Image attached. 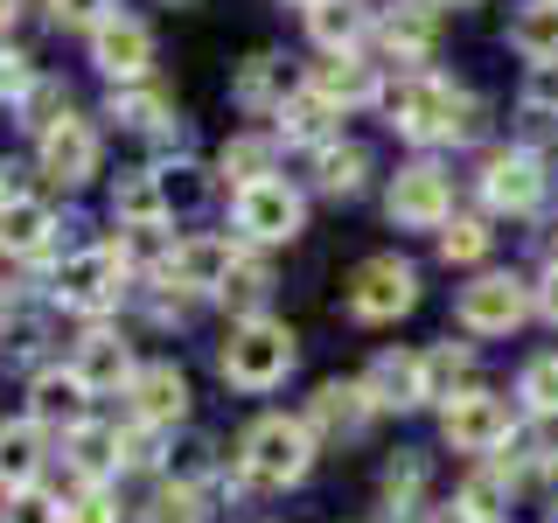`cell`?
I'll return each mask as SVG.
<instances>
[{
    "mask_svg": "<svg viewBox=\"0 0 558 523\" xmlns=\"http://www.w3.org/2000/svg\"><path fill=\"white\" fill-rule=\"evenodd\" d=\"M119 287H126V252L119 244H92V252H70L57 266V301L77 307V314H98L119 301Z\"/></svg>",
    "mask_w": 558,
    "mask_h": 523,
    "instance_id": "9c48e42d",
    "label": "cell"
},
{
    "mask_svg": "<svg viewBox=\"0 0 558 523\" xmlns=\"http://www.w3.org/2000/svg\"><path fill=\"white\" fill-rule=\"evenodd\" d=\"M105 119H119L126 133H161V119H168V98L161 92H112V105H105Z\"/></svg>",
    "mask_w": 558,
    "mask_h": 523,
    "instance_id": "4dcf8cb0",
    "label": "cell"
},
{
    "mask_svg": "<svg viewBox=\"0 0 558 523\" xmlns=\"http://www.w3.org/2000/svg\"><path fill=\"white\" fill-rule=\"evenodd\" d=\"M418 488H426V453H398V461L384 467V502H391V516L412 510Z\"/></svg>",
    "mask_w": 558,
    "mask_h": 523,
    "instance_id": "e575fe53",
    "label": "cell"
},
{
    "mask_svg": "<svg viewBox=\"0 0 558 523\" xmlns=\"http://www.w3.org/2000/svg\"><path fill=\"white\" fill-rule=\"evenodd\" d=\"M92 168H98V133L84 126L77 112H63L57 126L43 133V174L63 182V188H77V182H92Z\"/></svg>",
    "mask_w": 558,
    "mask_h": 523,
    "instance_id": "5bb4252c",
    "label": "cell"
},
{
    "mask_svg": "<svg viewBox=\"0 0 558 523\" xmlns=\"http://www.w3.org/2000/svg\"><path fill=\"white\" fill-rule=\"evenodd\" d=\"M112 217L126 223V231H161V223H168L161 174H119V188H112Z\"/></svg>",
    "mask_w": 558,
    "mask_h": 523,
    "instance_id": "d4e9b609",
    "label": "cell"
},
{
    "mask_svg": "<svg viewBox=\"0 0 558 523\" xmlns=\"http://www.w3.org/2000/svg\"><path fill=\"white\" fill-rule=\"evenodd\" d=\"M371 391L363 384H322L307 405V433H336V440H356L363 426H371Z\"/></svg>",
    "mask_w": 558,
    "mask_h": 523,
    "instance_id": "e0dca14e",
    "label": "cell"
},
{
    "mask_svg": "<svg viewBox=\"0 0 558 523\" xmlns=\"http://www.w3.org/2000/svg\"><path fill=\"white\" fill-rule=\"evenodd\" d=\"M231 266H238V244L217 238V231H196V238H182L161 258V279H168V287H182V293H223Z\"/></svg>",
    "mask_w": 558,
    "mask_h": 523,
    "instance_id": "8fae6325",
    "label": "cell"
},
{
    "mask_svg": "<svg viewBox=\"0 0 558 523\" xmlns=\"http://www.w3.org/2000/svg\"><path fill=\"white\" fill-rule=\"evenodd\" d=\"M453 8H468V0H453Z\"/></svg>",
    "mask_w": 558,
    "mask_h": 523,
    "instance_id": "11a10c76",
    "label": "cell"
},
{
    "mask_svg": "<svg viewBox=\"0 0 558 523\" xmlns=\"http://www.w3.org/2000/svg\"><path fill=\"white\" fill-rule=\"evenodd\" d=\"M363 28H371L363 0H322V8H307V35L328 49V57H349V49L363 42Z\"/></svg>",
    "mask_w": 558,
    "mask_h": 523,
    "instance_id": "484cf974",
    "label": "cell"
},
{
    "mask_svg": "<svg viewBox=\"0 0 558 523\" xmlns=\"http://www.w3.org/2000/svg\"><path fill=\"white\" fill-rule=\"evenodd\" d=\"M126 398H133V418L140 426H174V418L189 412V377L174 370V363H147V370H140L133 384H126Z\"/></svg>",
    "mask_w": 558,
    "mask_h": 523,
    "instance_id": "9a60e30c",
    "label": "cell"
},
{
    "mask_svg": "<svg viewBox=\"0 0 558 523\" xmlns=\"http://www.w3.org/2000/svg\"><path fill=\"white\" fill-rule=\"evenodd\" d=\"M551 523H558V502H551Z\"/></svg>",
    "mask_w": 558,
    "mask_h": 523,
    "instance_id": "db71d44e",
    "label": "cell"
},
{
    "mask_svg": "<svg viewBox=\"0 0 558 523\" xmlns=\"http://www.w3.org/2000/svg\"><path fill=\"white\" fill-rule=\"evenodd\" d=\"M14 14H22V0H0V28H8V22H14Z\"/></svg>",
    "mask_w": 558,
    "mask_h": 523,
    "instance_id": "681fc988",
    "label": "cell"
},
{
    "mask_svg": "<svg viewBox=\"0 0 558 523\" xmlns=\"http://www.w3.org/2000/svg\"><path fill=\"white\" fill-rule=\"evenodd\" d=\"M545 188H551L545 154H531V147H502L482 161V203L502 209V217H531L545 203Z\"/></svg>",
    "mask_w": 558,
    "mask_h": 523,
    "instance_id": "ba28073f",
    "label": "cell"
},
{
    "mask_svg": "<svg viewBox=\"0 0 558 523\" xmlns=\"http://www.w3.org/2000/svg\"><path fill=\"white\" fill-rule=\"evenodd\" d=\"M272 119H279V139H301V147H314V154L328 147V133H336V105H328V98H314V92L287 98Z\"/></svg>",
    "mask_w": 558,
    "mask_h": 523,
    "instance_id": "83f0119b",
    "label": "cell"
},
{
    "mask_svg": "<svg viewBox=\"0 0 558 523\" xmlns=\"http://www.w3.org/2000/svg\"><path fill=\"white\" fill-rule=\"evenodd\" d=\"M517 398H523L537 418H558V349H551V356H531V363H523Z\"/></svg>",
    "mask_w": 558,
    "mask_h": 523,
    "instance_id": "d6a6232c",
    "label": "cell"
},
{
    "mask_svg": "<svg viewBox=\"0 0 558 523\" xmlns=\"http://www.w3.org/2000/svg\"><path fill=\"white\" fill-rule=\"evenodd\" d=\"M537 314H545V321L558 328V258L545 266V279H537Z\"/></svg>",
    "mask_w": 558,
    "mask_h": 523,
    "instance_id": "7dc6e473",
    "label": "cell"
},
{
    "mask_svg": "<svg viewBox=\"0 0 558 523\" xmlns=\"http://www.w3.org/2000/svg\"><path fill=\"white\" fill-rule=\"evenodd\" d=\"M238 461H244V482H258V488L301 482L307 467H314V433H307V418H287V412L252 418V426H244V440H238Z\"/></svg>",
    "mask_w": 558,
    "mask_h": 523,
    "instance_id": "7a4b0ae2",
    "label": "cell"
},
{
    "mask_svg": "<svg viewBox=\"0 0 558 523\" xmlns=\"http://www.w3.org/2000/svg\"><path fill=\"white\" fill-rule=\"evenodd\" d=\"M461 377H468V349L447 342V349H433V356H426V391L433 398H447V384H461Z\"/></svg>",
    "mask_w": 558,
    "mask_h": 523,
    "instance_id": "b9f144b4",
    "label": "cell"
},
{
    "mask_svg": "<svg viewBox=\"0 0 558 523\" xmlns=\"http://www.w3.org/2000/svg\"><path fill=\"white\" fill-rule=\"evenodd\" d=\"M287 98H293V70H287V57L258 49V57L238 70V105H252V112H279Z\"/></svg>",
    "mask_w": 558,
    "mask_h": 523,
    "instance_id": "cb8c5ba5",
    "label": "cell"
},
{
    "mask_svg": "<svg viewBox=\"0 0 558 523\" xmlns=\"http://www.w3.org/2000/svg\"><path fill=\"white\" fill-rule=\"evenodd\" d=\"M231 217H238V231L252 238V244H287V238H301L307 203H301V188H293V182L266 174V182H252V188H238V196H231Z\"/></svg>",
    "mask_w": 558,
    "mask_h": 523,
    "instance_id": "277c9868",
    "label": "cell"
},
{
    "mask_svg": "<svg viewBox=\"0 0 558 523\" xmlns=\"http://www.w3.org/2000/svg\"><path fill=\"white\" fill-rule=\"evenodd\" d=\"M384 112H391V126L405 139H475L482 133V105L468 92H453L447 77H433V70H412L405 84H391Z\"/></svg>",
    "mask_w": 558,
    "mask_h": 523,
    "instance_id": "6da1fadb",
    "label": "cell"
},
{
    "mask_svg": "<svg viewBox=\"0 0 558 523\" xmlns=\"http://www.w3.org/2000/svg\"><path fill=\"white\" fill-rule=\"evenodd\" d=\"M531 301H537V287H523L517 272H482V279H468V287H461L453 314H461L468 336H510L523 314H531Z\"/></svg>",
    "mask_w": 558,
    "mask_h": 523,
    "instance_id": "5b68a950",
    "label": "cell"
},
{
    "mask_svg": "<svg viewBox=\"0 0 558 523\" xmlns=\"http://www.w3.org/2000/svg\"><path fill=\"white\" fill-rule=\"evenodd\" d=\"M161 196H168V217L174 209H203V196H209V174L203 168H161Z\"/></svg>",
    "mask_w": 558,
    "mask_h": 523,
    "instance_id": "74e56055",
    "label": "cell"
},
{
    "mask_svg": "<svg viewBox=\"0 0 558 523\" xmlns=\"http://www.w3.org/2000/svg\"><path fill=\"white\" fill-rule=\"evenodd\" d=\"M43 475V426L35 418H0V488L22 496Z\"/></svg>",
    "mask_w": 558,
    "mask_h": 523,
    "instance_id": "d6986e66",
    "label": "cell"
},
{
    "mask_svg": "<svg viewBox=\"0 0 558 523\" xmlns=\"http://www.w3.org/2000/svg\"><path fill=\"white\" fill-rule=\"evenodd\" d=\"M293 356H301V342H293L287 321H272V314H252V321L231 328V342H223V377L238 384V391H272V384H287Z\"/></svg>",
    "mask_w": 558,
    "mask_h": 523,
    "instance_id": "3957f363",
    "label": "cell"
},
{
    "mask_svg": "<svg viewBox=\"0 0 558 523\" xmlns=\"http://www.w3.org/2000/svg\"><path fill=\"white\" fill-rule=\"evenodd\" d=\"M63 523H119V510H112V502L98 496V488H84V496L70 502V510H63Z\"/></svg>",
    "mask_w": 558,
    "mask_h": 523,
    "instance_id": "bcb514c9",
    "label": "cell"
},
{
    "mask_svg": "<svg viewBox=\"0 0 558 523\" xmlns=\"http://www.w3.org/2000/svg\"><path fill=\"white\" fill-rule=\"evenodd\" d=\"M418 307V272L405 258H363L356 272H349V314L356 321H398V314Z\"/></svg>",
    "mask_w": 558,
    "mask_h": 523,
    "instance_id": "8992f818",
    "label": "cell"
},
{
    "mask_svg": "<svg viewBox=\"0 0 558 523\" xmlns=\"http://www.w3.org/2000/svg\"><path fill=\"white\" fill-rule=\"evenodd\" d=\"M517 112H531V119H558V63H545V70H531V77H523Z\"/></svg>",
    "mask_w": 558,
    "mask_h": 523,
    "instance_id": "f35d334b",
    "label": "cell"
},
{
    "mask_svg": "<svg viewBox=\"0 0 558 523\" xmlns=\"http://www.w3.org/2000/svg\"><path fill=\"white\" fill-rule=\"evenodd\" d=\"M84 398H92V391H84L77 370H43L35 391H28V418H35V426H70V433H77L84 426Z\"/></svg>",
    "mask_w": 558,
    "mask_h": 523,
    "instance_id": "ffe728a7",
    "label": "cell"
},
{
    "mask_svg": "<svg viewBox=\"0 0 558 523\" xmlns=\"http://www.w3.org/2000/svg\"><path fill=\"white\" fill-rule=\"evenodd\" d=\"M433 523H482L475 510H461V502H447V510H433Z\"/></svg>",
    "mask_w": 558,
    "mask_h": 523,
    "instance_id": "c3c4849f",
    "label": "cell"
},
{
    "mask_svg": "<svg viewBox=\"0 0 558 523\" xmlns=\"http://www.w3.org/2000/svg\"><path fill=\"white\" fill-rule=\"evenodd\" d=\"M363 174H371V154H363L356 139H328V147L314 154V188H322V196H356Z\"/></svg>",
    "mask_w": 558,
    "mask_h": 523,
    "instance_id": "4316f807",
    "label": "cell"
},
{
    "mask_svg": "<svg viewBox=\"0 0 558 523\" xmlns=\"http://www.w3.org/2000/svg\"><path fill=\"white\" fill-rule=\"evenodd\" d=\"M8 307H14V301H8V287H0V328H8Z\"/></svg>",
    "mask_w": 558,
    "mask_h": 523,
    "instance_id": "f907efd6",
    "label": "cell"
},
{
    "mask_svg": "<svg viewBox=\"0 0 558 523\" xmlns=\"http://www.w3.org/2000/svg\"><path fill=\"white\" fill-rule=\"evenodd\" d=\"M301 8H322V0H301Z\"/></svg>",
    "mask_w": 558,
    "mask_h": 523,
    "instance_id": "f5cc1de1",
    "label": "cell"
},
{
    "mask_svg": "<svg viewBox=\"0 0 558 523\" xmlns=\"http://www.w3.org/2000/svg\"><path fill=\"white\" fill-rule=\"evenodd\" d=\"M49 14H57V28H98L112 22V0H49Z\"/></svg>",
    "mask_w": 558,
    "mask_h": 523,
    "instance_id": "7bdbcfd3",
    "label": "cell"
},
{
    "mask_svg": "<svg viewBox=\"0 0 558 523\" xmlns=\"http://www.w3.org/2000/svg\"><path fill=\"white\" fill-rule=\"evenodd\" d=\"M35 77H28V57H14V49H0V98H28Z\"/></svg>",
    "mask_w": 558,
    "mask_h": 523,
    "instance_id": "f6af8a7d",
    "label": "cell"
},
{
    "mask_svg": "<svg viewBox=\"0 0 558 523\" xmlns=\"http://www.w3.org/2000/svg\"><path fill=\"white\" fill-rule=\"evenodd\" d=\"M0 523H63V502H49L43 488H22V496H8Z\"/></svg>",
    "mask_w": 558,
    "mask_h": 523,
    "instance_id": "60d3db41",
    "label": "cell"
},
{
    "mask_svg": "<svg viewBox=\"0 0 558 523\" xmlns=\"http://www.w3.org/2000/svg\"><path fill=\"white\" fill-rule=\"evenodd\" d=\"M314 98H328L342 112V105H371V98H384V84H377V70L363 63V57H328L322 70H314V84H307Z\"/></svg>",
    "mask_w": 558,
    "mask_h": 523,
    "instance_id": "7402d4cb",
    "label": "cell"
},
{
    "mask_svg": "<svg viewBox=\"0 0 558 523\" xmlns=\"http://www.w3.org/2000/svg\"><path fill=\"white\" fill-rule=\"evenodd\" d=\"M168 8H196V0H168Z\"/></svg>",
    "mask_w": 558,
    "mask_h": 523,
    "instance_id": "816d5d0a",
    "label": "cell"
},
{
    "mask_svg": "<svg viewBox=\"0 0 558 523\" xmlns=\"http://www.w3.org/2000/svg\"><path fill=\"white\" fill-rule=\"evenodd\" d=\"M433 42H440V0H405V8H391L384 14V49L391 57H433Z\"/></svg>",
    "mask_w": 558,
    "mask_h": 523,
    "instance_id": "ac0fdd59",
    "label": "cell"
},
{
    "mask_svg": "<svg viewBox=\"0 0 558 523\" xmlns=\"http://www.w3.org/2000/svg\"><path fill=\"white\" fill-rule=\"evenodd\" d=\"M70 370L84 377V391H119V384H133L140 370H133V349H126V336H112V328H92V336L77 342V363Z\"/></svg>",
    "mask_w": 558,
    "mask_h": 523,
    "instance_id": "2e32d148",
    "label": "cell"
},
{
    "mask_svg": "<svg viewBox=\"0 0 558 523\" xmlns=\"http://www.w3.org/2000/svg\"><path fill=\"white\" fill-rule=\"evenodd\" d=\"M510 49L531 70H545L558 63V0H531V8H517V22H510Z\"/></svg>",
    "mask_w": 558,
    "mask_h": 523,
    "instance_id": "603a6c76",
    "label": "cell"
},
{
    "mask_svg": "<svg viewBox=\"0 0 558 523\" xmlns=\"http://www.w3.org/2000/svg\"><path fill=\"white\" fill-rule=\"evenodd\" d=\"M384 209H391V223H405V231H447V209H453V182L440 161H412L391 174V196H384Z\"/></svg>",
    "mask_w": 558,
    "mask_h": 523,
    "instance_id": "30bf717a",
    "label": "cell"
},
{
    "mask_svg": "<svg viewBox=\"0 0 558 523\" xmlns=\"http://www.w3.org/2000/svg\"><path fill=\"white\" fill-rule=\"evenodd\" d=\"M49 238H57V217H49V203H0V252L8 258H43L49 252Z\"/></svg>",
    "mask_w": 558,
    "mask_h": 523,
    "instance_id": "44dd1931",
    "label": "cell"
},
{
    "mask_svg": "<svg viewBox=\"0 0 558 523\" xmlns=\"http://www.w3.org/2000/svg\"><path fill=\"white\" fill-rule=\"evenodd\" d=\"M209 467H217V440H209V433H189L182 447H174V482H189L196 488Z\"/></svg>",
    "mask_w": 558,
    "mask_h": 523,
    "instance_id": "ab89813d",
    "label": "cell"
},
{
    "mask_svg": "<svg viewBox=\"0 0 558 523\" xmlns=\"http://www.w3.org/2000/svg\"><path fill=\"white\" fill-rule=\"evenodd\" d=\"M119 440H126L119 426H92V418H84V426L70 433V467H77L84 482H105L112 467H126L119 461Z\"/></svg>",
    "mask_w": 558,
    "mask_h": 523,
    "instance_id": "f1b7e54d",
    "label": "cell"
},
{
    "mask_svg": "<svg viewBox=\"0 0 558 523\" xmlns=\"http://www.w3.org/2000/svg\"><path fill=\"white\" fill-rule=\"evenodd\" d=\"M272 154H279V147H272V133H238L231 147H223V161H217V168L231 174L238 188H252V182H266V174H272Z\"/></svg>",
    "mask_w": 558,
    "mask_h": 523,
    "instance_id": "f546056e",
    "label": "cell"
},
{
    "mask_svg": "<svg viewBox=\"0 0 558 523\" xmlns=\"http://www.w3.org/2000/svg\"><path fill=\"white\" fill-rule=\"evenodd\" d=\"M57 119H63V84H35V92H28V126L49 133Z\"/></svg>",
    "mask_w": 558,
    "mask_h": 523,
    "instance_id": "ee69618b",
    "label": "cell"
},
{
    "mask_svg": "<svg viewBox=\"0 0 558 523\" xmlns=\"http://www.w3.org/2000/svg\"><path fill=\"white\" fill-rule=\"evenodd\" d=\"M266 293H272V266H258V258H238L231 279H223V301L244 307V321H252V314L266 307Z\"/></svg>",
    "mask_w": 558,
    "mask_h": 523,
    "instance_id": "836d02e7",
    "label": "cell"
},
{
    "mask_svg": "<svg viewBox=\"0 0 558 523\" xmlns=\"http://www.w3.org/2000/svg\"><path fill=\"white\" fill-rule=\"evenodd\" d=\"M363 391H371L377 412H412L426 405V356H412V349H384V356L371 363V377H363Z\"/></svg>",
    "mask_w": 558,
    "mask_h": 523,
    "instance_id": "4fadbf2b",
    "label": "cell"
},
{
    "mask_svg": "<svg viewBox=\"0 0 558 523\" xmlns=\"http://www.w3.org/2000/svg\"><path fill=\"white\" fill-rule=\"evenodd\" d=\"M440 433H447V447H461V453H496V447H510L517 412H510V398H496V391H453L447 412H440Z\"/></svg>",
    "mask_w": 558,
    "mask_h": 523,
    "instance_id": "52a82bcc",
    "label": "cell"
},
{
    "mask_svg": "<svg viewBox=\"0 0 558 523\" xmlns=\"http://www.w3.org/2000/svg\"><path fill=\"white\" fill-rule=\"evenodd\" d=\"M92 63L119 84V92H126V84L147 77V63H154V35L140 28V22H119V14H112V22H98V28H92Z\"/></svg>",
    "mask_w": 558,
    "mask_h": 523,
    "instance_id": "7c38bea8",
    "label": "cell"
},
{
    "mask_svg": "<svg viewBox=\"0 0 558 523\" xmlns=\"http://www.w3.org/2000/svg\"><path fill=\"white\" fill-rule=\"evenodd\" d=\"M440 258H447V266H475V258H488V231H482L475 217H447Z\"/></svg>",
    "mask_w": 558,
    "mask_h": 523,
    "instance_id": "8d00e7d4",
    "label": "cell"
},
{
    "mask_svg": "<svg viewBox=\"0 0 558 523\" xmlns=\"http://www.w3.org/2000/svg\"><path fill=\"white\" fill-rule=\"evenodd\" d=\"M461 510H475L482 523H502V510H510V475H496V467L468 475V488H461Z\"/></svg>",
    "mask_w": 558,
    "mask_h": 523,
    "instance_id": "d590c367",
    "label": "cell"
},
{
    "mask_svg": "<svg viewBox=\"0 0 558 523\" xmlns=\"http://www.w3.org/2000/svg\"><path fill=\"white\" fill-rule=\"evenodd\" d=\"M203 488H189V482H168V488H154L147 496V510H140V523H203Z\"/></svg>",
    "mask_w": 558,
    "mask_h": 523,
    "instance_id": "1f68e13d",
    "label": "cell"
}]
</instances>
